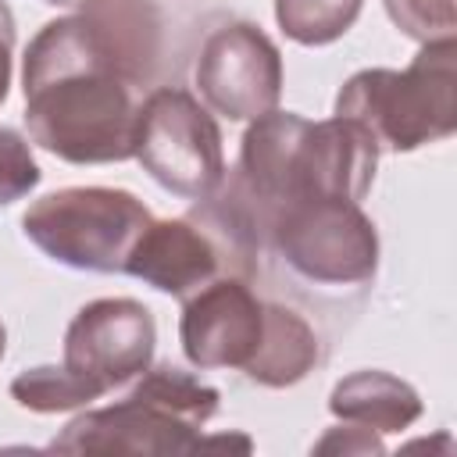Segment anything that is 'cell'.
Listing matches in <instances>:
<instances>
[{"instance_id": "6da1fadb", "label": "cell", "mask_w": 457, "mask_h": 457, "mask_svg": "<svg viewBox=\"0 0 457 457\" xmlns=\"http://www.w3.org/2000/svg\"><path fill=\"white\" fill-rule=\"evenodd\" d=\"M375 139L350 118L332 114L311 121L296 111H268L250 121L236 168L221 175L211 204L257 250L268 246L271 218L307 196L364 200L375 168Z\"/></svg>"}, {"instance_id": "7a4b0ae2", "label": "cell", "mask_w": 457, "mask_h": 457, "mask_svg": "<svg viewBox=\"0 0 457 457\" xmlns=\"http://www.w3.org/2000/svg\"><path fill=\"white\" fill-rule=\"evenodd\" d=\"M29 139L68 164L132 157L139 100L82 11L46 21L21 61Z\"/></svg>"}, {"instance_id": "3957f363", "label": "cell", "mask_w": 457, "mask_h": 457, "mask_svg": "<svg viewBox=\"0 0 457 457\" xmlns=\"http://www.w3.org/2000/svg\"><path fill=\"white\" fill-rule=\"evenodd\" d=\"M221 393L175 364H150L132 389L96 411L75 414L50 450L57 453H193Z\"/></svg>"}, {"instance_id": "277c9868", "label": "cell", "mask_w": 457, "mask_h": 457, "mask_svg": "<svg viewBox=\"0 0 457 457\" xmlns=\"http://www.w3.org/2000/svg\"><path fill=\"white\" fill-rule=\"evenodd\" d=\"M357 121L378 150L411 154L457 129V39L421 43L414 61L396 68H361L339 93L336 111Z\"/></svg>"}, {"instance_id": "5b68a950", "label": "cell", "mask_w": 457, "mask_h": 457, "mask_svg": "<svg viewBox=\"0 0 457 457\" xmlns=\"http://www.w3.org/2000/svg\"><path fill=\"white\" fill-rule=\"evenodd\" d=\"M150 221V207L129 189L68 186L29 204L21 232L36 250L64 268L125 275V261Z\"/></svg>"}, {"instance_id": "8992f818", "label": "cell", "mask_w": 457, "mask_h": 457, "mask_svg": "<svg viewBox=\"0 0 457 457\" xmlns=\"http://www.w3.org/2000/svg\"><path fill=\"white\" fill-rule=\"evenodd\" d=\"M268 250L303 282L361 289L378 271V228L357 200L307 196L286 204L268 228Z\"/></svg>"}, {"instance_id": "52a82bcc", "label": "cell", "mask_w": 457, "mask_h": 457, "mask_svg": "<svg viewBox=\"0 0 457 457\" xmlns=\"http://www.w3.org/2000/svg\"><path fill=\"white\" fill-rule=\"evenodd\" d=\"M132 157L168 193L204 200L225 175V146L214 114L179 86L150 89L139 100Z\"/></svg>"}, {"instance_id": "ba28073f", "label": "cell", "mask_w": 457, "mask_h": 457, "mask_svg": "<svg viewBox=\"0 0 457 457\" xmlns=\"http://www.w3.org/2000/svg\"><path fill=\"white\" fill-rule=\"evenodd\" d=\"M154 346L157 321L146 303L132 296H100L68 321L61 364L107 396L111 389L132 386L154 364Z\"/></svg>"}, {"instance_id": "9c48e42d", "label": "cell", "mask_w": 457, "mask_h": 457, "mask_svg": "<svg viewBox=\"0 0 457 457\" xmlns=\"http://www.w3.org/2000/svg\"><path fill=\"white\" fill-rule=\"evenodd\" d=\"M200 104L228 121H253L278 107L282 54L275 39L253 21H228L214 29L196 57Z\"/></svg>"}, {"instance_id": "30bf717a", "label": "cell", "mask_w": 457, "mask_h": 457, "mask_svg": "<svg viewBox=\"0 0 457 457\" xmlns=\"http://www.w3.org/2000/svg\"><path fill=\"white\" fill-rule=\"evenodd\" d=\"M264 332V300L250 289V278L218 275L204 289L182 300L179 343L193 368L243 371Z\"/></svg>"}, {"instance_id": "8fae6325", "label": "cell", "mask_w": 457, "mask_h": 457, "mask_svg": "<svg viewBox=\"0 0 457 457\" xmlns=\"http://www.w3.org/2000/svg\"><path fill=\"white\" fill-rule=\"evenodd\" d=\"M125 275L154 286L164 296L186 300L218 275H232V271L218 239L193 214H186V218H154L139 232L125 261Z\"/></svg>"}, {"instance_id": "7c38bea8", "label": "cell", "mask_w": 457, "mask_h": 457, "mask_svg": "<svg viewBox=\"0 0 457 457\" xmlns=\"http://www.w3.org/2000/svg\"><path fill=\"white\" fill-rule=\"evenodd\" d=\"M79 11L96 29L118 68L136 89L150 86L161 68L164 21L154 0H82Z\"/></svg>"}, {"instance_id": "4fadbf2b", "label": "cell", "mask_w": 457, "mask_h": 457, "mask_svg": "<svg viewBox=\"0 0 457 457\" xmlns=\"http://www.w3.org/2000/svg\"><path fill=\"white\" fill-rule=\"evenodd\" d=\"M328 411L336 421H350L378 436H393L411 428L421 418L425 403L407 378L378 368H364V371H350L332 386Z\"/></svg>"}, {"instance_id": "5bb4252c", "label": "cell", "mask_w": 457, "mask_h": 457, "mask_svg": "<svg viewBox=\"0 0 457 457\" xmlns=\"http://www.w3.org/2000/svg\"><path fill=\"white\" fill-rule=\"evenodd\" d=\"M318 361H321V343L311 321L286 303L264 300V332L243 375L264 389H289L303 382Z\"/></svg>"}, {"instance_id": "9a60e30c", "label": "cell", "mask_w": 457, "mask_h": 457, "mask_svg": "<svg viewBox=\"0 0 457 457\" xmlns=\"http://www.w3.org/2000/svg\"><path fill=\"white\" fill-rule=\"evenodd\" d=\"M11 400L32 414H64V411H86L93 400H100V393L79 375H71L64 364H39L14 375Z\"/></svg>"}, {"instance_id": "2e32d148", "label": "cell", "mask_w": 457, "mask_h": 457, "mask_svg": "<svg viewBox=\"0 0 457 457\" xmlns=\"http://www.w3.org/2000/svg\"><path fill=\"white\" fill-rule=\"evenodd\" d=\"M364 0H275L278 29L300 46H328L361 18Z\"/></svg>"}, {"instance_id": "e0dca14e", "label": "cell", "mask_w": 457, "mask_h": 457, "mask_svg": "<svg viewBox=\"0 0 457 457\" xmlns=\"http://www.w3.org/2000/svg\"><path fill=\"white\" fill-rule=\"evenodd\" d=\"M389 21L414 43L457 39L453 0H382Z\"/></svg>"}, {"instance_id": "ac0fdd59", "label": "cell", "mask_w": 457, "mask_h": 457, "mask_svg": "<svg viewBox=\"0 0 457 457\" xmlns=\"http://www.w3.org/2000/svg\"><path fill=\"white\" fill-rule=\"evenodd\" d=\"M39 179L43 171L32 157L29 139L18 129L0 125V207L29 196L39 186Z\"/></svg>"}, {"instance_id": "d6986e66", "label": "cell", "mask_w": 457, "mask_h": 457, "mask_svg": "<svg viewBox=\"0 0 457 457\" xmlns=\"http://www.w3.org/2000/svg\"><path fill=\"white\" fill-rule=\"evenodd\" d=\"M314 453H386V443H382V436L371 432V428L339 421L336 428H328V432L314 443Z\"/></svg>"}, {"instance_id": "ffe728a7", "label": "cell", "mask_w": 457, "mask_h": 457, "mask_svg": "<svg viewBox=\"0 0 457 457\" xmlns=\"http://www.w3.org/2000/svg\"><path fill=\"white\" fill-rule=\"evenodd\" d=\"M14 39H18V25L11 7L0 0V104L7 100L11 89V61H14Z\"/></svg>"}, {"instance_id": "44dd1931", "label": "cell", "mask_w": 457, "mask_h": 457, "mask_svg": "<svg viewBox=\"0 0 457 457\" xmlns=\"http://www.w3.org/2000/svg\"><path fill=\"white\" fill-rule=\"evenodd\" d=\"M43 4H50V7H79L82 0H43Z\"/></svg>"}, {"instance_id": "7402d4cb", "label": "cell", "mask_w": 457, "mask_h": 457, "mask_svg": "<svg viewBox=\"0 0 457 457\" xmlns=\"http://www.w3.org/2000/svg\"><path fill=\"white\" fill-rule=\"evenodd\" d=\"M4 350H7V328H4V321H0V357H4Z\"/></svg>"}]
</instances>
